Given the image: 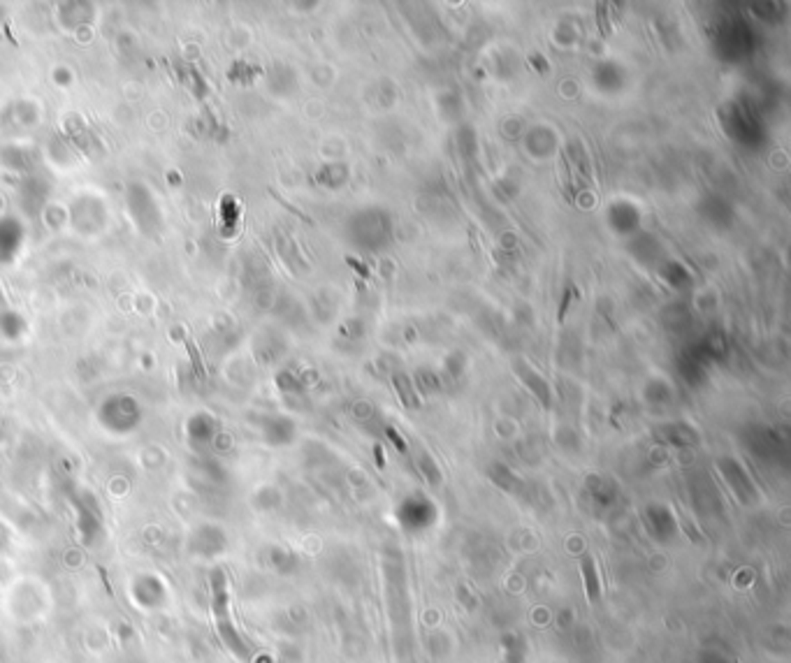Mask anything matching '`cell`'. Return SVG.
Masks as SVG:
<instances>
[{"label":"cell","mask_w":791,"mask_h":663,"mask_svg":"<svg viewBox=\"0 0 791 663\" xmlns=\"http://www.w3.org/2000/svg\"><path fill=\"white\" fill-rule=\"evenodd\" d=\"M738 663H740V661H738Z\"/></svg>","instance_id":"6"},{"label":"cell","mask_w":791,"mask_h":663,"mask_svg":"<svg viewBox=\"0 0 791 663\" xmlns=\"http://www.w3.org/2000/svg\"><path fill=\"white\" fill-rule=\"evenodd\" d=\"M125 202H128L130 218L135 221L137 230H142L144 235H149V237L156 235L158 228H161V223H163V218H161V209H158V204L154 200V193H151L146 185L135 183V185H130Z\"/></svg>","instance_id":"1"},{"label":"cell","mask_w":791,"mask_h":663,"mask_svg":"<svg viewBox=\"0 0 791 663\" xmlns=\"http://www.w3.org/2000/svg\"><path fill=\"white\" fill-rule=\"evenodd\" d=\"M24 246V225L15 216L0 218V262H12Z\"/></svg>","instance_id":"2"},{"label":"cell","mask_w":791,"mask_h":663,"mask_svg":"<svg viewBox=\"0 0 791 663\" xmlns=\"http://www.w3.org/2000/svg\"><path fill=\"white\" fill-rule=\"evenodd\" d=\"M54 79H56V82H58V84H63V86H68V84L72 82V75H70V72H68V70H65V68H58V70L54 72Z\"/></svg>","instance_id":"4"},{"label":"cell","mask_w":791,"mask_h":663,"mask_svg":"<svg viewBox=\"0 0 791 663\" xmlns=\"http://www.w3.org/2000/svg\"><path fill=\"white\" fill-rule=\"evenodd\" d=\"M376 462H378V466H385V457L381 455V446H376Z\"/></svg>","instance_id":"5"},{"label":"cell","mask_w":791,"mask_h":663,"mask_svg":"<svg viewBox=\"0 0 791 663\" xmlns=\"http://www.w3.org/2000/svg\"><path fill=\"white\" fill-rule=\"evenodd\" d=\"M26 329V320L15 311H5L3 316H0V334L8 336V339H17V336H21Z\"/></svg>","instance_id":"3"}]
</instances>
